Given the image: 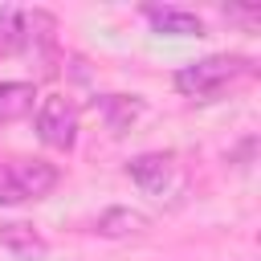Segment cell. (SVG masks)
I'll use <instances>...</instances> for the list:
<instances>
[{
	"label": "cell",
	"mask_w": 261,
	"mask_h": 261,
	"mask_svg": "<svg viewBox=\"0 0 261 261\" xmlns=\"http://www.w3.org/2000/svg\"><path fill=\"white\" fill-rule=\"evenodd\" d=\"M253 73V61L241 57V53H212L204 61H192L175 73V90L188 94V98H216L228 82Z\"/></svg>",
	"instance_id": "obj_1"
},
{
	"label": "cell",
	"mask_w": 261,
	"mask_h": 261,
	"mask_svg": "<svg viewBox=\"0 0 261 261\" xmlns=\"http://www.w3.org/2000/svg\"><path fill=\"white\" fill-rule=\"evenodd\" d=\"M57 188V167L45 159H12L0 163V204L41 200Z\"/></svg>",
	"instance_id": "obj_2"
},
{
	"label": "cell",
	"mask_w": 261,
	"mask_h": 261,
	"mask_svg": "<svg viewBox=\"0 0 261 261\" xmlns=\"http://www.w3.org/2000/svg\"><path fill=\"white\" fill-rule=\"evenodd\" d=\"M37 135L45 147H57V151H69L77 143V106L65 98V94H49L41 106H37Z\"/></svg>",
	"instance_id": "obj_3"
},
{
	"label": "cell",
	"mask_w": 261,
	"mask_h": 261,
	"mask_svg": "<svg viewBox=\"0 0 261 261\" xmlns=\"http://www.w3.org/2000/svg\"><path fill=\"white\" fill-rule=\"evenodd\" d=\"M126 175H130L143 192L163 196V192L171 188V179H175V155H167V151H147V155H135V159L126 163Z\"/></svg>",
	"instance_id": "obj_4"
},
{
	"label": "cell",
	"mask_w": 261,
	"mask_h": 261,
	"mask_svg": "<svg viewBox=\"0 0 261 261\" xmlns=\"http://www.w3.org/2000/svg\"><path fill=\"white\" fill-rule=\"evenodd\" d=\"M143 16H147L151 29L163 33V37H204V20H200L196 12H188V8H171V4L159 8V4H147Z\"/></svg>",
	"instance_id": "obj_5"
},
{
	"label": "cell",
	"mask_w": 261,
	"mask_h": 261,
	"mask_svg": "<svg viewBox=\"0 0 261 261\" xmlns=\"http://www.w3.org/2000/svg\"><path fill=\"white\" fill-rule=\"evenodd\" d=\"M147 228H151V216H147V212H139V208H122V204L106 208V212L94 220V232H98V237H110V241L143 237Z\"/></svg>",
	"instance_id": "obj_6"
},
{
	"label": "cell",
	"mask_w": 261,
	"mask_h": 261,
	"mask_svg": "<svg viewBox=\"0 0 261 261\" xmlns=\"http://www.w3.org/2000/svg\"><path fill=\"white\" fill-rule=\"evenodd\" d=\"M0 245L16 257V261H41L45 253H49V245H45V237L33 228V224H20V220H12V224H0Z\"/></svg>",
	"instance_id": "obj_7"
},
{
	"label": "cell",
	"mask_w": 261,
	"mask_h": 261,
	"mask_svg": "<svg viewBox=\"0 0 261 261\" xmlns=\"http://www.w3.org/2000/svg\"><path fill=\"white\" fill-rule=\"evenodd\" d=\"M98 110H102V118H106V126L114 130V135H126L139 118H143V98H135V94H106V98H98Z\"/></svg>",
	"instance_id": "obj_8"
},
{
	"label": "cell",
	"mask_w": 261,
	"mask_h": 261,
	"mask_svg": "<svg viewBox=\"0 0 261 261\" xmlns=\"http://www.w3.org/2000/svg\"><path fill=\"white\" fill-rule=\"evenodd\" d=\"M33 98L37 90L29 82H0V122H20L33 114Z\"/></svg>",
	"instance_id": "obj_9"
},
{
	"label": "cell",
	"mask_w": 261,
	"mask_h": 261,
	"mask_svg": "<svg viewBox=\"0 0 261 261\" xmlns=\"http://www.w3.org/2000/svg\"><path fill=\"white\" fill-rule=\"evenodd\" d=\"M29 37H24V8H0V53H24Z\"/></svg>",
	"instance_id": "obj_10"
}]
</instances>
